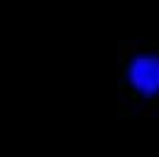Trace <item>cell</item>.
Masks as SVG:
<instances>
[{
    "mask_svg": "<svg viewBox=\"0 0 159 157\" xmlns=\"http://www.w3.org/2000/svg\"><path fill=\"white\" fill-rule=\"evenodd\" d=\"M118 91L132 108H159V39H122Z\"/></svg>",
    "mask_w": 159,
    "mask_h": 157,
    "instance_id": "cell-1",
    "label": "cell"
}]
</instances>
